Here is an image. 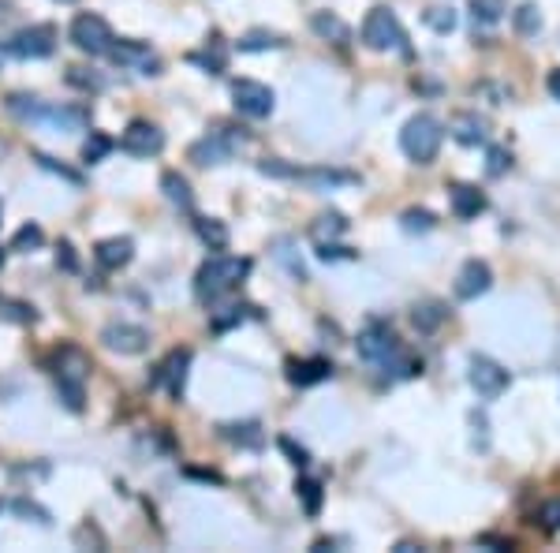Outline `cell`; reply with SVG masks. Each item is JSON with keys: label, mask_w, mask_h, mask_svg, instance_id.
Instances as JSON below:
<instances>
[{"label": "cell", "mask_w": 560, "mask_h": 553, "mask_svg": "<svg viewBox=\"0 0 560 553\" xmlns=\"http://www.w3.org/2000/svg\"><path fill=\"white\" fill-rule=\"evenodd\" d=\"M34 162H38L45 172H52V176H60V180H67V184H83V176L75 172V169H67V165H60L57 157H49V154H42V150H34Z\"/></svg>", "instance_id": "36"}, {"label": "cell", "mask_w": 560, "mask_h": 553, "mask_svg": "<svg viewBox=\"0 0 560 553\" xmlns=\"http://www.w3.org/2000/svg\"><path fill=\"white\" fill-rule=\"evenodd\" d=\"M67 38H71V45H75V49L90 52V57H108V49H113V42H116V34H113V27L101 20V15L83 12V15L71 20Z\"/></svg>", "instance_id": "7"}, {"label": "cell", "mask_w": 560, "mask_h": 553, "mask_svg": "<svg viewBox=\"0 0 560 553\" xmlns=\"http://www.w3.org/2000/svg\"><path fill=\"white\" fill-rule=\"evenodd\" d=\"M0 318H4V322H20V326L38 322V314H34L30 303H20V299H0Z\"/></svg>", "instance_id": "32"}, {"label": "cell", "mask_w": 560, "mask_h": 553, "mask_svg": "<svg viewBox=\"0 0 560 553\" xmlns=\"http://www.w3.org/2000/svg\"><path fill=\"white\" fill-rule=\"evenodd\" d=\"M448 202H453V213L460 221H471V217H478V213L485 209V194L478 187H471V184H453V187H448Z\"/></svg>", "instance_id": "20"}, {"label": "cell", "mask_w": 560, "mask_h": 553, "mask_svg": "<svg viewBox=\"0 0 560 553\" xmlns=\"http://www.w3.org/2000/svg\"><path fill=\"white\" fill-rule=\"evenodd\" d=\"M311 27H314L318 38L333 42V45H348L351 42V27L340 20V15H333V12H314L311 15Z\"/></svg>", "instance_id": "21"}, {"label": "cell", "mask_w": 560, "mask_h": 553, "mask_svg": "<svg viewBox=\"0 0 560 553\" xmlns=\"http://www.w3.org/2000/svg\"><path fill=\"white\" fill-rule=\"evenodd\" d=\"M512 20H516V30H519V34H527V38L541 30V12H538V4H531V0L512 12Z\"/></svg>", "instance_id": "33"}, {"label": "cell", "mask_w": 560, "mask_h": 553, "mask_svg": "<svg viewBox=\"0 0 560 553\" xmlns=\"http://www.w3.org/2000/svg\"><path fill=\"white\" fill-rule=\"evenodd\" d=\"M108 57H113V64H120V67L138 71V75H161V60L146 42H113Z\"/></svg>", "instance_id": "12"}, {"label": "cell", "mask_w": 560, "mask_h": 553, "mask_svg": "<svg viewBox=\"0 0 560 553\" xmlns=\"http://www.w3.org/2000/svg\"><path fill=\"white\" fill-rule=\"evenodd\" d=\"M67 86H75V91H90V94H98L105 91V75L94 67H67Z\"/></svg>", "instance_id": "30"}, {"label": "cell", "mask_w": 560, "mask_h": 553, "mask_svg": "<svg viewBox=\"0 0 560 553\" xmlns=\"http://www.w3.org/2000/svg\"><path fill=\"white\" fill-rule=\"evenodd\" d=\"M247 273H250V258L221 255V251H217L213 258H206L202 265H198V273H194V296L202 299V303H213V299L228 296Z\"/></svg>", "instance_id": "2"}, {"label": "cell", "mask_w": 560, "mask_h": 553, "mask_svg": "<svg viewBox=\"0 0 560 553\" xmlns=\"http://www.w3.org/2000/svg\"><path fill=\"white\" fill-rule=\"evenodd\" d=\"M4 49H8V57H15V60H45V57H52V49H57V30L52 27H27V30H20L12 42H4Z\"/></svg>", "instance_id": "9"}, {"label": "cell", "mask_w": 560, "mask_h": 553, "mask_svg": "<svg viewBox=\"0 0 560 553\" xmlns=\"http://www.w3.org/2000/svg\"><path fill=\"white\" fill-rule=\"evenodd\" d=\"M273 255H277V258L288 265V273H292L299 284H303V280H311V277H306V265H303V262L292 255V240H277V251H273Z\"/></svg>", "instance_id": "38"}, {"label": "cell", "mask_w": 560, "mask_h": 553, "mask_svg": "<svg viewBox=\"0 0 560 553\" xmlns=\"http://www.w3.org/2000/svg\"><path fill=\"white\" fill-rule=\"evenodd\" d=\"M400 225H404V232H430L438 221H433L430 209H407L404 217H400Z\"/></svg>", "instance_id": "40"}, {"label": "cell", "mask_w": 560, "mask_h": 553, "mask_svg": "<svg viewBox=\"0 0 560 553\" xmlns=\"http://www.w3.org/2000/svg\"><path fill=\"white\" fill-rule=\"evenodd\" d=\"M512 169V154L504 146H490V154H485V172L490 176H504Z\"/></svg>", "instance_id": "41"}, {"label": "cell", "mask_w": 560, "mask_h": 553, "mask_svg": "<svg viewBox=\"0 0 560 553\" xmlns=\"http://www.w3.org/2000/svg\"><path fill=\"white\" fill-rule=\"evenodd\" d=\"M296 494H299L306 516H318V512H321V483H314V478H299Z\"/></svg>", "instance_id": "35"}, {"label": "cell", "mask_w": 560, "mask_h": 553, "mask_svg": "<svg viewBox=\"0 0 560 553\" xmlns=\"http://www.w3.org/2000/svg\"><path fill=\"white\" fill-rule=\"evenodd\" d=\"M108 150H113V138L101 135V131H90V138L83 142V162L86 165H98Z\"/></svg>", "instance_id": "34"}, {"label": "cell", "mask_w": 560, "mask_h": 553, "mask_svg": "<svg viewBox=\"0 0 560 553\" xmlns=\"http://www.w3.org/2000/svg\"><path fill=\"white\" fill-rule=\"evenodd\" d=\"M280 449H284L288 456H292V463H296V468H306V463H311V453H306L303 445H296L292 438H280Z\"/></svg>", "instance_id": "44"}, {"label": "cell", "mask_w": 560, "mask_h": 553, "mask_svg": "<svg viewBox=\"0 0 560 553\" xmlns=\"http://www.w3.org/2000/svg\"><path fill=\"white\" fill-rule=\"evenodd\" d=\"M359 355L382 374H392V378H414V374H422V359L407 355L400 336H396L385 322H374L359 333Z\"/></svg>", "instance_id": "1"}, {"label": "cell", "mask_w": 560, "mask_h": 553, "mask_svg": "<svg viewBox=\"0 0 560 553\" xmlns=\"http://www.w3.org/2000/svg\"><path fill=\"white\" fill-rule=\"evenodd\" d=\"M284 374H288V382H292V385L311 389V385H318L325 378H333V363L329 359H292Z\"/></svg>", "instance_id": "17"}, {"label": "cell", "mask_w": 560, "mask_h": 553, "mask_svg": "<svg viewBox=\"0 0 560 553\" xmlns=\"http://www.w3.org/2000/svg\"><path fill=\"white\" fill-rule=\"evenodd\" d=\"M0 262H4V255H0Z\"/></svg>", "instance_id": "52"}, {"label": "cell", "mask_w": 560, "mask_h": 553, "mask_svg": "<svg viewBox=\"0 0 560 553\" xmlns=\"http://www.w3.org/2000/svg\"><path fill=\"white\" fill-rule=\"evenodd\" d=\"M509 12V0H471V20L482 27H497Z\"/></svg>", "instance_id": "28"}, {"label": "cell", "mask_w": 560, "mask_h": 553, "mask_svg": "<svg viewBox=\"0 0 560 553\" xmlns=\"http://www.w3.org/2000/svg\"><path fill=\"white\" fill-rule=\"evenodd\" d=\"M4 57H8V49H4V45H0V64H4Z\"/></svg>", "instance_id": "50"}, {"label": "cell", "mask_w": 560, "mask_h": 553, "mask_svg": "<svg viewBox=\"0 0 560 553\" xmlns=\"http://www.w3.org/2000/svg\"><path fill=\"white\" fill-rule=\"evenodd\" d=\"M194 232H198V240H202L209 251H228V225L225 221H217V217H198L194 221Z\"/></svg>", "instance_id": "24"}, {"label": "cell", "mask_w": 560, "mask_h": 553, "mask_svg": "<svg viewBox=\"0 0 560 553\" xmlns=\"http://www.w3.org/2000/svg\"><path fill=\"white\" fill-rule=\"evenodd\" d=\"M363 45L374 49V52H411L400 20H396V12L385 8V4H377V8L367 12V20H363Z\"/></svg>", "instance_id": "5"}, {"label": "cell", "mask_w": 560, "mask_h": 553, "mask_svg": "<svg viewBox=\"0 0 560 553\" xmlns=\"http://www.w3.org/2000/svg\"><path fill=\"white\" fill-rule=\"evenodd\" d=\"M221 434L232 445H243V449H258V445H262V426L258 423H225Z\"/></svg>", "instance_id": "26"}, {"label": "cell", "mask_w": 560, "mask_h": 553, "mask_svg": "<svg viewBox=\"0 0 560 553\" xmlns=\"http://www.w3.org/2000/svg\"><path fill=\"white\" fill-rule=\"evenodd\" d=\"M45 243V232H42V225H34V221H27L20 232L12 236V251H20V255H30V251H38V247Z\"/></svg>", "instance_id": "31"}, {"label": "cell", "mask_w": 560, "mask_h": 553, "mask_svg": "<svg viewBox=\"0 0 560 553\" xmlns=\"http://www.w3.org/2000/svg\"><path fill=\"white\" fill-rule=\"evenodd\" d=\"M490 284H493V273H490V265L471 258V262H463V270L456 273V299H478L490 292Z\"/></svg>", "instance_id": "15"}, {"label": "cell", "mask_w": 560, "mask_h": 553, "mask_svg": "<svg viewBox=\"0 0 560 553\" xmlns=\"http://www.w3.org/2000/svg\"><path fill=\"white\" fill-rule=\"evenodd\" d=\"M243 318H247L243 307H225V314H213V322H209V326H213V333H228L232 326H240Z\"/></svg>", "instance_id": "42"}, {"label": "cell", "mask_w": 560, "mask_h": 553, "mask_svg": "<svg viewBox=\"0 0 560 553\" xmlns=\"http://www.w3.org/2000/svg\"><path fill=\"white\" fill-rule=\"evenodd\" d=\"M57 265H60V270H67V273L79 270V258H75V251H71V243H60V247H57Z\"/></svg>", "instance_id": "46"}, {"label": "cell", "mask_w": 560, "mask_h": 553, "mask_svg": "<svg viewBox=\"0 0 560 553\" xmlns=\"http://www.w3.org/2000/svg\"><path fill=\"white\" fill-rule=\"evenodd\" d=\"M467 378H471V389L478 392L482 400H497L501 392L512 385V374L504 370L497 359H490V355H475L471 370H467Z\"/></svg>", "instance_id": "10"}, {"label": "cell", "mask_w": 560, "mask_h": 553, "mask_svg": "<svg viewBox=\"0 0 560 553\" xmlns=\"http://www.w3.org/2000/svg\"><path fill=\"white\" fill-rule=\"evenodd\" d=\"M120 150L131 154V157H157L165 150V131L150 120H131L128 131L120 135Z\"/></svg>", "instance_id": "11"}, {"label": "cell", "mask_w": 560, "mask_h": 553, "mask_svg": "<svg viewBox=\"0 0 560 553\" xmlns=\"http://www.w3.org/2000/svg\"><path fill=\"white\" fill-rule=\"evenodd\" d=\"M187 367H191V352H187V348H176V352L169 355V359L157 367L154 382L165 385L172 400H184V389H187Z\"/></svg>", "instance_id": "14"}, {"label": "cell", "mask_w": 560, "mask_h": 553, "mask_svg": "<svg viewBox=\"0 0 560 553\" xmlns=\"http://www.w3.org/2000/svg\"><path fill=\"white\" fill-rule=\"evenodd\" d=\"M426 27L438 30V34H453L456 30V12L453 8H426Z\"/></svg>", "instance_id": "37"}, {"label": "cell", "mask_w": 560, "mask_h": 553, "mask_svg": "<svg viewBox=\"0 0 560 553\" xmlns=\"http://www.w3.org/2000/svg\"><path fill=\"white\" fill-rule=\"evenodd\" d=\"M187 475H191V478H202V483H221V475H217V471H198V468H187Z\"/></svg>", "instance_id": "48"}, {"label": "cell", "mask_w": 560, "mask_h": 553, "mask_svg": "<svg viewBox=\"0 0 560 553\" xmlns=\"http://www.w3.org/2000/svg\"><path fill=\"white\" fill-rule=\"evenodd\" d=\"M288 42L273 30H250L240 38V52H265V49H284Z\"/></svg>", "instance_id": "29"}, {"label": "cell", "mask_w": 560, "mask_h": 553, "mask_svg": "<svg viewBox=\"0 0 560 553\" xmlns=\"http://www.w3.org/2000/svg\"><path fill=\"white\" fill-rule=\"evenodd\" d=\"M101 344L108 352H120V355H138V352H146L150 333L142 326H131V322H113V326L101 329Z\"/></svg>", "instance_id": "13"}, {"label": "cell", "mask_w": 560, "mask_h": 553, "mask_svg": "<svg viewBox=\"0 0 560 553\" xmlns=\"http://www.w3.org/2000/svg\"><path fill=\"white\" fill-rule=\"evenodd\" d=\"M318 258L321 262H340V258H355V251H348V247H333V243H318Z\"/></svg>", "instance_id": "45"}, {"label": "cell", "mask_w": 560, "mask_h": 553, "mask_svg": "<svg viewBox=\"0 0 560 553\" xmlns=\"http://www.w3.org/2000/svg\"><path fill=\"white\" fill-rule=\"evenodd\" d=\"M445 314L448 311L441 307V303H419V307L411 311V326L419 329V333H433V329L445 322Z\"/></svg>", "instance_id": "27"}, {"label": "cell", "mask_w": 560, "mask_h": 553, "mask_svg": "<svg viewBox=\"0 0 560 553\" xmlns=\"http://www.w3.org/2000/svg\"><path fill=\"white\" fill-rule=\"evenodd\" d=\"M232 105H236V113H243L250 120H265L269 113L277 109V94L269 91L265 83L236 79V83H232Z\"/></svg>", "instance_id": "8"}, {"label": "cell", "mask_w": 560, "mask_h": 553, "mask_svg": "<svg viewBox=\"0 0 560 553\" xmlns=\"http://www.w3.org/2000/svg\"><path fill=\"white\" fill-rule=\"evenodd\" d=\"M247 146V135L243 131H236V128H213L206 138H198L194 146H191V162L194 165H225V162H232L240 150Z\"/></svg>", "instance_id": "6"}, {"label": "cell", "mask_w": 560, "mask_h": 553, "mask_svg": "<svg viewBox=\"0 0 560 553\" xmlns=\"http://www.w3.org/2000/svg\"><path fill=\"white\" fill-rule=\"evenodd\" d=\"M12 512H15V516H30V520H34V524H42V527H49V524H52L49 509H42L38 502H27V497H20V502L12 505Z\"/></svg>", "instance_id": "39"}, {"label": "cell", "mask_w": 560, "mask_h": 553, "mask_svg": "<svg viewBox=\"0 0 560 553\" xmlns=\"http://www.w3.org/2000/svg\"><path fill=\"white\" fill-rule=\"evenodd\" d=\"M344 232H348V221H344V213H336V209L321 213V217L311 225V236L318 243H333L336 236H344Z\"/></svg>", "instance_id": "25"}, {"label": "cell", "mask_w": 560, "mask_h": 553, "mask_svg": "<svg viewBox=\"0 0 560 553\" xmlns=\"http://www.w3.org/2000/svg\"><path fill=\"white\" fill-rule=\"evenodd\" d=\"M86 370H90V359L75 348V344H64L57 352V367H52V374H57V389H60V400L67 412H83V382H86Z\"/></svg>", "instance_id": "4"}, {"label": "cell", "mask_w": 560, "mask_h": 553, "mask_svg": "<svg viewBox=\"0 0 560 553\" xmlns=\"http://www.w3.org/2000/svg\"><path fill=\"white\" fill-rule=\"evenodd\" d=\"M38 123H52V128H60V131H79L90 123V109L86 105H45Z\"/></svg>", "instance_id": "18"}, {"label": "cell", "mask_w": 560, "mask_h": 553, "mask_svg": "<svg viewBox=\"0 0 560 553\" xmlns=\"http://www.w3.org/2000/svg\"><path fill=\"white\" fill-rule=\"evenodd\" d=\"M441 138H445L441 120L430 116V113H419V116H411V120L404 123V131H400V150L411 157L414 165H430L433 157H438V150H441Z\"/></svg>", "instance_id": "3"}, {"label": "cell", "mask_w": 560, "mask_h": 553, "mask_svg": "<svg viewBox=\"0 0 560 553\" xmlns=\"http://www.w3.org/2000/svg\"><path fill=\"white\" fill-rule=\"evenodd\" d=\"M448 131L460 146H482L485 138H490V120L478 116V113H456L453 123H448Z\"/></svg>", "instance_id": "16"}, {"label": "cell", "mask_w": 560, "mask_h": 553, "mask_svg": "<svg viewBox=\"0 0 560 553\" xmlns=\"http://www.w3.org/2000/svg\"><path fill=\"white\" fill-rule=\"evenodd\" d=\"M94 258L101 270H123L131 258H135V243L128 236H113V240H101L94 247Z\"/></svg>", "instance_id": "19"}, {"label": "cell", "mask_w": 560, "mask_h": 553, "mask_svg": "<svg viewBox=\"0 0 560 553\" xmlns=\"http://www.w3.org/2000/svg\"><path fill=\"white\" fill-rule=\"evenodd\" d=\"M541 524H546L549 531H556V527H560V502L541 505Z\"/></svg>", "instance_id": "47"}, {"label": "cell", "mask_w": 560, "mask_h": 553, "mask_svg": "<svg viewBox=\"0 0 560 553\" xmlns=\"http://www.w3.org/2000/svg\"><path fill=\"white\" fill-rule=\"evenodd\" d=\"M0 213H4V206H0Z\"/></svg>", "instance_id": "53"}, {"label": "cell", "mask_w": 560, "mask_h": 553, "mask_svg": "<svg viewBox=\"0 0 560 553\" xmlns=\"http://www.w3.org/2000/svg\"><path fill=\"white\" fill-rule=\"evenodd\" d=\"M191 64H202L209 75H217V71H225V52H221V49H213V52H194Z\"/></svg>", "instance_id": "43"}, {"label": "cell", "mask_w": 560, "mask_h": 553, "mask_svg": "<svg viewBox=\"0 0 560 553\" xmlns=\"http://www.w3.org/2000/svg\"><path fill=\"white\" fill-rule=\"evenodd\" d=\"M549 94L560 101V67H556V71H549Z\"/></svg>", "instance_id": "49"}, {"label": "cell", "mask_w": 560, "mask_h": 553, "mask_svg": "<svg viewBox=\"0 0 560 553\" xmlns=\"http://www.w3.org/2000/svg\"><path fill=\"white\" fill-rule=\"evenodd\" d=\"M60 4H71V0H60Z\"/></svg>", "instance_id": "51"}, {"label": "cell", "mask_w": 560, "mask_h": 553, "mask_svg": "<svg viewBox=\"0 0 560 553\" xmlns=\"http://www.w3.org/2000/svg\"><path fill=\"white\" fill-rule=\"evenodd\" d=\"M161 194L176 206V209H184V213H191L194 209V194H191V184L184 180L179 172H161Z\"/></svg>", "instance_id": "22"}, {"label": "cell", "mask_w": 560, "mask_h": 553, "mask_svg": "<svg viewBox=\"0 0 560 553\" xmlns=\"http://www.w3.org/2000/svg\"><path fill=\"white\" fill-rule=\"evenodd\" d=\"M296 180L311 187H340V184H359V176L340 172V169H296Z\"/></svg>", "instance_id": "23"}]
</instances>
